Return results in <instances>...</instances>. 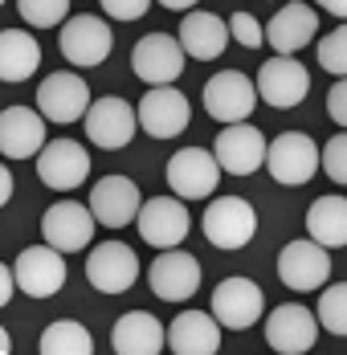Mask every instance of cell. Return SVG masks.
I'll return each instance as SVG.
<instances>
[{
    "instance_id": "obj_1",
    "label": "cell",
    "mask_w": 347,
    "mask_h": 355,
    "mask_svg": "<svg viewBox=\"0 0 347 355\" xmlns=\"http://www.w3.org/2000/svg\"><path fill=\"white\" fill-rule=\"evenodd\" d=\"M201 229L217 249H245L257 237V213L245 196H217L208 200L205 216H201Z\"/></svg>"
},
{
    "instance_id": "obj_2",
    "label": "cell",
    "mask_w": 347,
    "mask_h": 355,
    "mask_svg": "<svg viewBox=\"0 0 347 355\" xmlns=\"http://www.w3.org/2000/svg\"><path fill=\"white\" fill-rule=\"evenodd\" d=\"M311 90V70L294 58V53H274L262 70H257V98L274 110L298 107Z\"/></svg>"
},
{
    "instance_id": "obj_3",
    "label": "cell",
    "mask_w": 347,
    "mask_h": 355,
    "mask_svg": "<svg viewBox=\"0 0 347 355\" xmlns=\"http://www.w3.org/2000/svg\"><path fill=\"white\" fill-rule=\"evenodd\" d=\"M184 45L172 33H147L139 37V45L131 49V70L139 82L147 86H172L176 78L184 73Z\"/></svg>"
},
{
    "instance_id": "obj_4",
    "label": "cell",
    "mask_w": 347,
    "mask_h": 355,
    "mask_svg": "<svg viewBox=\"0 0 347 355\" xmlns=\"http://www.w3.org/2000/svg\"><path fill=\"white\" fill-rule=\"evenodd\" d=\"M266 168H270V176H274L278 184L303 188L323 164H319V147H314L311 135H303V131H282V135L270 143V151H266Z\"/></svg>"
},
{
    "instance_id": "obj_5",
    "label": "cell",
    "mask_w": 347,
    "mask_h": 355,
    "mask_svg": "<svg viewBox=\"0 0 347 355\" xmlns=\"http://www.w3.org/2000/svg\"><path fill=\"white\" fill-rule=\"evenodd\" d=\"M58 45H62V58H66L69 66L90 70V66H103L106 58H110L115 37H110V25H106L103 17L82 12V17H69L66 25H62Z\"/></svg>"
},
{
    "instance_id": "obj_6",
    "label": "cell",
    "mask_w": 347,
    "mask_h": 355,
    "mask_svg": "<svg viewBox=\"0 0 347 355\" xmlns=\"http://www.w3.org/2000/svg\"><path fill=\"white\" fill-rule=\"evenodd\" d=\"M221 164L217 155L205 147H184L168 159V188H172L180 200H208L217 192V180H221Z\"/></svg>"
},
{
    "instance_id": "obj_7",
    "label": "cell",
    "mask_w": 347,
    "mask_h": 355,
    "mask_svg": "<svg viewBox=\"0 0 347 355\" xmlns=\"http://www.w3.org/2000/svg\"><path fill=\"white\" fill-rule=\"evenodd\" d=\"M278 278H282V286H290L294 294H307V290L327 286V278H331L327 245H319L314 237L282 245V253H278Z\"/></svg>"
},
{
    "instance_id": "obj_8",
    "label": "cell",
    "mask_w": 347,
    "mask_h": 355,
    "mask_svg": "<svg viewBox=\"0 0 347 355\" xmlns=\"http://www.w3.org/2000/svg\"><path fill=\"white\" fill-rule=\"evenodd\" d=\"M135 225H139V237H143L147 245L176 249L188 237L192 216H188V205H184L180 196H151V200H143Z\"/></svg>"
},
{
    "instance_id": "obj_9",
    "label": "cell",
    "mask_w": 347,
    "mask_h": 355,
    "mask_svg": "<svg viewBox=\"0 0 347 355\" xmlns=\"http://www.w3.org/2000/svg\"><path fill=\"white\" fill-rule=\"evenodd\" d=\"M135 127H139V110L119 98V94H106L99 103H90L86 110V139L103 151H119L135 139Z\"/></svg>"
},
{
    "instance_id": "obj_10",
    "label": "cell",
    "mask_w": 347,
    "mask_h": 355,
    "mask_svg": "<svg viewBox=\"0 0 347 355\" xmlns=\"http://www.w3.org/2000/svg\"><path fill=\"white\" fill-rule=\"evenodd\" d=\"M135 110H139V127L151 139H176L192 123V107L176 86H147V94L139 98Z\"/></svg>"
},
{
    "instance_id": "obj_11",
    "label": "cell",
    "mask_w": 347,
    "mask_h": 355,
    "mask_svg": "<svg viewBox=\"0 0 347 355\" xmlns=\"http://www.w3.org/2000/svg\"><path fill=\"white\" fill-rule=\"evenodd\" d=\"M257 107V82H249L242 70H221L205 82V110L217 123H245Z\"/></svg>"
},
{
    "instance_id": "obj_12",
    "label": "cell",
    "mask_w": 347,
    "mask_h": 355,
    "mask_svg": "<svg viewBox=\"0 0 347 355\" xmlns=\"http://www.w3.org/2000/svg\"><path fill=\"white\" fill-rule=\"evenodd\" d=\"M266 151H270V143L266 135L245 119V123H229L221 135H217V147H212V155H217V164L229 172V176H253L262 164H266Z\"/></svg>"
},
{
    "instance_id": "obj_13",
    "label": "cell",
    "mask_w": 347,
    "mask_h": 355,
    "mask_svg": "<svg viewBox=\"0 0 347 355\" xmlns=\"http://www.w3.org/2000/svg\"><path fill=\"white\" fill-rule=\"evenodd\" d=\"M139 278V257L131 245L123 241H103L90 249L86 257V282L94 286L99 294H123L131 290Z\"/></svg>"
},
{
    "instance_id": "obj_14",
    "label": "cell",
    "mask_w": 347,
    "mask_h": 355,
    "mask_svg": "<svg viewBox=\"0 0 347 355\" xmlns=\"http://www.w3.org/2000/svg\"><path fill=\"white\" fill-rule=\"evenodd\" d=\"M212 315L229 331H249L253 322L266 315V294H262V286L249 282V278H225L212 290Z\"/></svg>"
},
{
    "instance_id": "obj_15",
    "label": "cell",
    "mask_w": 347,
    "mask_h": 355,
    "mask_svg": "<svg viewBox=\"0 0 347 355\" xmlns=\"http://www.w3.org/2000/svg\"><path fill=\"white\" fill-rule=\"evenodd\" d=\"M90 176V155L86 147L74 139H53L41 147L37 155V180L53 192H74L78 184H86Z\"/></svg>"
},
{
    "instance_id": "obj_16",
    "label": "cell",
    "mask_w": 347,
    "mask_h": 355,
    "mask_svg": "<svg viewBox=\"0 0 347 355\" xmlns=\"http://www.w3.org/2000/svg\"><path fill=\"white\" fill-rule=\"evenodd\" d=\"M17 270V282L25 298H53L62 286H66V261H62V249L45 245H29L21 249V257L12 261Z\"/></svg>"
},
{
    "instance_id": "obj_17",
    "label": "cell",
    "mask_w": 347,
    "mask_h": 355,
    "mask_svg": "<svg viewBox=\"0 0 347 355\" xmlns=\"http://www.w3.org/2000/svg\"><path fill=\"white\" fill-rule=\"evenodd\" d=\"M147 282H151V294L164 298V302H184L201 290V261L184 249H164L151 270H147Z\"/></svg>"
},
{
    "instance_id": "obj_18",
    "label": "cell",
    "mask_w": 347,
    "mask_h": 355,
    "mask_svg": "<svg viewBox=\"0 0 347 355\" xmlns=\"http://www.w3.org/2000/svg\"><path fill=\"white\" fill-rule=\"evenodd\" d=\"M94 225H99L94 209H86L78 200H58L53 209H45V216H41V237L53 249H62V253H78V249L90 245Z\"/></svg>"
},
{
    "instance_id": "obj_19",
    "label": "cell",
    "mask_w": 347,
    "mask_h": 355,
    "mask_svg": "<svg viewBox=\"0 0 347 355\" xmlns=\"http://www.w3.org/2000/svg\"><path fill=\"white\" fill-rule=\"evenodd\" d=\"M37 110L49 123H78V119H86V110H90L86 78H78V73H69V70L49 73L37 86Z\"/></svg>"
},
{
    "instance_id": "obj_20",
    "label": "cell",
    "mask_w": 347,
    "mask_h": 355,
    "mask_svg": "<svg viewBox=\"0 0 347 355\" xmlns=\"http://www.w3.org/2000/svg\"><path fill=\"white\" fill-rule=\"evenodd\" d=\"M319 339V319H314L307 306L298 302H286L266 315V343L282 355H303L314 347Z\"/></svg>"
},
{
    "instance_id": "obj_21",
    "label": "cell",
    "mask_w": 347,
    "mask_h": 355,
    "mask_svg": "<svg viewBox=\"0 0 347 355\" xmlns=\"http://www.w3.org/2000/svg\"><path fill=\"white\" fill-rule=\"evenodd\" d=\"M90 209L99 216L103 229H123L131 225L143 209V196H139V184L131 176H103L90 188Z\"/></svg>"
},
{
    "instance_id": "obj_22",
    "label": "cell",
    "mask_w": 347,
    "mask_h": 355,
    "mask_svg": "<svg viewBox=\"0 0 347 355\" xmlns=\"http://www.w3.org/2000/svg\"><path fill=\"white\" fill-rule=\"evenodd\" d=\"M45 114L33 107H4L0 114V151L4 159H37L45 147Z\"/></svg>"
},
{
    "instance_id": "obj_23",
    "label": "cell",
    "mask_w": 347,
    "mask_h": 355,
    "mask_svg": "<svg viewBox=\"0 0 347 355\" xmlns=\"http://www.w3.org/2000/svg\"><path fill=\"white\" fill-rule=\"evenodd\" d=\"M180 45H184V53L192 58V62H212V58H221L225 53V45H229V21H221L217 12H205V8H192V12H184V21H180Z\"/></svg>"
},
{
    "instance_id": "obj_24",
    "label": "cell",
    "mask_w": 347,
    "mask_h": 355,
    "mask_svg": "<svg viewBox=\"0 0 347 355\" xmlns=\"http://www.w3.org/2000/svg\"><path fill=\"white\" fill-rule=\"evenodd\" d=\"M314 37H319V12L311 4H282L266 25V41L274 45V53H298Z\"/></svg>"
},
{
    "instance_id": "obj_25",
    "label": "cell",
    "mask_w": 347,
    "mask_h": 355,
    "mask_svg": "<svg viewBox=\"0 0 347 355\" xmlns=\"http://www.w3.org/2000/svg\"><path fill=\"white\" fill-rule=\"evenodd\" d=\"M110 347L119 355H160L168 347V327L147 311H127L110 331Z\"/></svg>"
},
{
    "instance_id": "obj_26",
    "label": "cell",
    "mask_w": 347,
    "mask_h": 355,
    "mask_svg": "<svg viewBox=\"0 0 347 355\" xmlns=\"http://www.w3.org/2000/svg\"><path fill=\"white\" fill-rule=\"evenodd\" d=\"M168 347L176 355H217L221 352V322L205 311H180L168 327Z\"/></svg>"
},
{
    "instance_id": "obj_27",
    "label": "cell",
    "mask_w": 347,
    "mask_h": 355,
    "mask_svg": "<svg viewBox=\"0 0 347 355\" xmlns=\"http://www.w3.org/2000/svg\"><path fill=\"white\" fill-rule=\"evenodd\" d=\"M41 66V45L37 37L21 33V29H4L0 33V78L4 82H25L33 78Z\"/></svg>"
},
{
    "instance_id": "obj_28",
    "label": "cell",
    "mask_w": 347,
    "mask_h": 355,
    "mask_svg": "<svg viewBox=\"0 0 347 355\" xmlns=\"http://www.w3.org/2000/svg\"><path fill=\"white\" fill-rule=\"evenodd\" d=\"M307 233L319 245H347V196H319L307 209Z\"/></svg>"
},
{
    "instance_id": "obj_29",
    "label": "cell",
    "mask_w": 347,
    "mask_h": 355,
    "mask_svg": "<svg viewBox=\"0 0 347 355\" xmlns=\"http://www.w3.org/2000/svg\"><path fill=\"white\" fill-rule=\"evenodd\" d=\"M37 347H41V355H90L94 352V339H90V331L82 322L58 319L41 331V343Z\"/></svg>"
},
{
    "instance_id": "obj_30",
    "label": "cell",
    "mask_w": 347,
    "mask_h": 355,
    "mask_svg": "<svg viewBox=\"0 0 347 355\" xmlns=\"http://www.w3.org/2000/svg\"><path fill=\"white\" fill-rule=\"evenodd\" d=\"M319 327L347 339V282H335L319 294Z\"/></svg>"
},
{
    "instance_id": "obj_31",
    "label": "cell",
    "mask_w": 347,
    "mask_h": 355,
    "mask_svg": "<svg viewBox=\"0 0 347 355\" xmlns=\"http://www.w3.org/2000/svg\"><path fill=\"white\" fill-rule=\"evenodd\" d=\"M12 8H17L21 21L33 25V29H53V25L69 21V0H17Z\"/></svg>"
},
{
    "instance_id": "obj_32",
    "label": "cell",
    "mask_w": 347,
    "mask_h": 355,
    "mask_svg": "<svg viewBox=\"0 0 347 355\" xmlns=\"http://www.w3.org/2000/svg\"><path fill=\"white\" fill-rule=\"evenodd\" d=\"M319 66L335 78H347V21H339V29H331L327 37H319Z\"/></svg>"
},
{
    "instance_id": "obj_33",
    "label": "cell",
    "mask_w": 347,
    "mask_h": 355,
    "mask_svg": "<svg viewBox=\"0 0 347 355\" xmlns=\"http://www.w3.org/2000/svg\"><path fill=\"white\" fill-rule=\"evenodd\" d=\"M319 164H323V172L335 184H347V131L344 135H331L319 147Z\"/></svg>"
},
{
    "instance_id": "obj_34",
    "label": "cell",
    "mask_w": 347,
    "mask_h": 355,
    "mask_svg": "<svg viewBox=\"0 0 347 355\" xmlns=\"http://www.w3.org/2000/svg\"><path fill=\"white\" fill-rule=\"evenodd\" d=\"M229 33H233V41L245 45V49L266 45V25H257L249 12H233V17H229Z\"/></svg>"
},
{
    "instance_id": "obj_35",
    "label": "cell",
    "mask_w": 347,
    "mask_h": 355,
    "mask_svg": "<svg viewBox=\"0 0 347 355\" xmlns=\"http://www.w3.org/2000/svg\"><path fill=\"white\" fill-rule=\"evenodd\" d=\"M99 4H103L106 17H115V21H139L151 8V0H99Z\"/></svg>"
},
{
    "instance_id": "obj_36",
    "label": "cell",
    "mask_w": 347,
    "mask_h": 355,
    "mask_svg": "<svg viewBox=\"0 0 347 355\" xmlns=\"http://www.w3.org/2000/svg\"><path fill=\"white\" fill-rule=\"evenodd\" d=\"M327 114L335 127L347 131V78H335V86L327 90Z\"/></svg>"
},
{
    "instance_id": "obj_37",
    "label": "cell",
    "mask_w": 347,
    "mask_h": 355,
    "mask_svg": "<svg viewBox=\"0 0 347 355\" xmlns=\"http://www.w3.org/2000/svg\"><path fill=\"white\" fill-rule=\"evenodd\" d=\"M17 270H12V266H4V270H0V302H12V294H17Z\"/></svg>"
},
{
    "instance_id": "obj_38",
    "label": "cell",
    "mask_w": 347,
    "mask_h": 355,
    "mask_svg": "<svg viewBox=\"0 0 347 355\" xmlns=\"http://www.w3.org/2000/svg\"><path fill=\"white\" fill-rule=\"evenodd\" d=\"M8 200H12V172L0 168V205H8Z\"/></svg>"
},
{
    "instance_id": "obj_39",
    "label": "cell",
    "mask_w": 347,
    "mask_h": 355,
    "mask_svg": "<svg viewBox=\"0 0 347 355\" xmlns=\"http://www.w3.org/2000/svg\"><path fill=\"white\" fill-rule=\"evenodd\" d=\"M314 4H323L331 17H339V21H347V0H314Z\"/></svg>"
},
{
    "instance_id": "obj_40",
    "label": "cell",
    "mask_w": 347,
    "mask_h": 355,
    "mask_svg": "<svg viewBox=\"0 0 347 355\" xmlns=\"http://www.w3.org/2000/svg\"><path fill=\"white\" fill-rule=\"evenodd\" d=\"M164 8H172V12H192V4H201V0H160Z\"/></svg>"
}]
</instances>
